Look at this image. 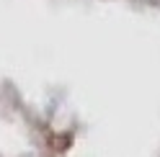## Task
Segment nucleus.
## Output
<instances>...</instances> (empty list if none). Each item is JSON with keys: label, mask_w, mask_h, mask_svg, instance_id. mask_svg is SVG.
<instances>
[]
</instances>
